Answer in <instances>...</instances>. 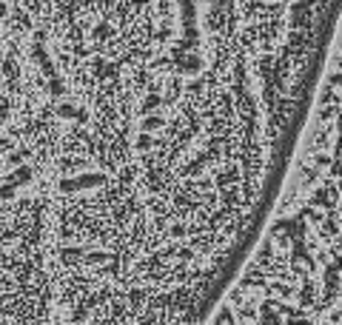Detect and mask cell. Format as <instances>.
<instances>
[{
  "label": "cell",
  "mask_w": 342,
  "mask_h": 325,
  "mask_svg": "<svg viewBox=\"0 0 342 325\" xmlns=\"http://www.w3.org/2000/svg\"><path fill=\"white\" fill-rule=\"evenodd\" d=\"M0 105H3V94H0Z\"/></svg>",
  "instance_id": "8"
},
{
  "label": "cell",
  "mask_w": 342,
  "mask_h": 325,
  "mask_svg": "<svg viewBox=\"0 0 342 325\" xmlns=\"http://www.w3.org/2000/svg\"><path fill=\"white\" fill-rule=\"evenodd\" d=\"M49 91H52V94H60V91H63V83H60V80H52V83H49Z\"/></svg>",
  "instance_id": "4"
},
{
  "label": "cell",
  "mask_w": 342,
  "mask_h": 325,
  "mask_svg": "<svg viewBox=\"0 0 342 325\" xmlns=\"http://www.w3.org/2000/svg\"><path fill=\"white\" fill-rule=\"evenodd\" d=\"M3 74H6V77H18V66H15V63H12V60H6V63H3Z\"/></svg>",
  "instance_id": "3"
},
{
  "label": "cell",
  "mask_w": 342,
  "mask_h": 325,
  "mask_svg": "<svg viewBox=\"0 0 342 325\" xmlns=\"http://www.w3.org/2000/svg\"><path fill=\"white\" fill-rule=\"evenodd\" d=\"M6 146H9V143H6V140H0V149H6Z\"/></svg>",
  "instance_id": "7"
},
{
  "label": "cell",
  "mask_w": 342,
  "mask_h": 325,
  "mask_svg": "<svg viewBox=\"0 0 342 325\" xmlns=\"http://www.w3.org/2000/svg\"><path fill=\"white\" fill-rule=\"evenodd\" d=\"M6 115H9V105L3 103V105H0V126H3V120H6Z\"/></svg>",
  "instance_id": "5"
},
{
  "label": "cell",
  "mask_w": 342,
  "mask_h": 325,
  "mask_svg": "<svg viewBox=\"0 0 342 325\" xmlns=\"http://www.w3.org/2000/svg\"><path fill=\"white\" fill-rule=\"evenodd\" d=\"M6 15H9V6H6V3H3V0H0V20L6 18Z\"/></svg>",
  "instance_id": "6"
},
{
  "label": "cell",
  "mask_w": 342,
  "mask_h": 325,
  "mask_svg": "<svg viewBox=\"0 0 342 325\" xmlns=\"http://www.w3.org/2000/svg\"><path fill=\"white\" fill-rule=\"evenodd\" d=\"M29 177H32V168H29V166H20V168H15V171L9 174V183H12V185L29 183Z\"/></svg>",
  "instance_id": "1"
},
{
  "label": "cell",
  "mask_w": 342,
  "mask_h": 325,
  "mask_svg": "<svg viewBox=\"0 0 342 325\" xmlns=\"http://www.w3.org/2000/svg\"><path fill=\"white\" fill-rule=\"evenodd\" d=\"M15 197V185L6 183V185H0V200H12Z\"/></svg>",
  "instance_id": "2"
}]
</instances>
